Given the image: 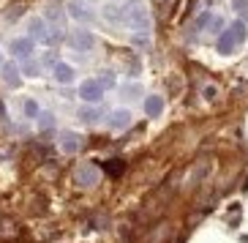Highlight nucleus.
<instances>
[{
    "mask_svg": "<svg viewBox=\"0 0 248 243\" xmlns=\"http://www.w3.org/2000/svg\"><path fill=\"white\" fill-rule=\"evenodd\" d=\"M123 22L128 28H134L139 36H147L153 28V16L147 11V6L142 0H125L123 3Z\"/></svg>",
    "mask_w": 248,
    "mask_h": 243,
    "instance_id": "nucleus-1",
    "label": "nucleus"
},
{
    "mask_svg": "<svg viewBox=\"0 0 248 243\" xmlns=\"http://www.w3.org/2000/svg\"><path fill=\"white\" fill-rule=\"evenodd\" d=\"M246 36H248V30H246V22H243V19L229 22L224 33L216 38V49H218V55H232L234 47L246 41Z\"/></svg>",
    "mask_w": 248,
    "mask_h": 243,
    "instance_id": "nucleus-2",
    "label": "nucleus"
},
{
    "mask_svg": "<svg viewBox=\"0 0 248 243\" xmlns=\"http://www.w3.org/2000/svg\"><path fill=\"white\" fill-rule=\"evenodd\" d=\"M79 98H82V104H93V107H98V104L104 101V93L107 90L101 88V82L95 80V77H90V80H82L79 82Z\"/></svg>",
    "mask_w": 248,
    "mask_h": 243,
    "instance_id": "nucleus-3",
    "label": "nucleus"
},
{
    "mask_svg": "<svg viewBox=\"0 0 248 243\" xmlns=\"http://www.w3.org/2000/svg\"><path fill=\"white\" fill-rule=\"evenodd\" d=\"M25 33H28V38H33V41H44V44H49V38H52V30H49V25H46V19L41 14L28 16Z\"/></svg>",
    "mask_w": 248,
    "mask_h": 243,
    "instance_id": "nucleus-4",
    "label": "nucleus"
},
{
    "mask_svg": "<svg viewBox=\"0 0 248 243\" xmlns=\"http://www.w3.org/2000/svg\"><path fill=\"white\" fill-rule=\"evenodd\" d=\"M8 52H11V58L19 60V63H25V60L33 58V52H36V41L28 36H16L8 41Z\"/></svg>",
    "mask_w": 248,
    "mask_h": 243,
    "instance_id": "nucleus-5",
    "label": "nucleus"
},
{
    "mask_svg": "<svg viewBox=\"0 0 248 243\" xmlns=\"http://www.w3.org/2000/svg\"><path fill=\"white\" fill-rule=\"evenodd\" d=\"M68 44L77 52H90L95 49V33L88 28H77L74 33H68Z\"/></svg>",
    "mask_w": 248,
    "mask_h": 243,
    "instance_id": "nucleus-6",
    "label": "nucleus"
},
{
    "mask_svg": "<svg viewBox=\"0 0 248 243\" xmlns=\"http://www.w3.org/2000/svg\"><path fill=\"white\" fill-rule=\"evenodd\" d=\"M66 11H68L71 19H77V22H82V25H90L95 19V11L90 8V3H85V0H71L66 6Z\"/></svg>",
    "mask_w": 248,
    "mask_h": 243,
    "instance_id": "nucleus-7",
    "label": "nucleus"
},
{
    "mask_svg": "<svg viewBox=\"0 0 248 243\" xmlns=\"http://www.w3.org/2000/svg\"><path fill=\"white\" fill-rule=\"evenodd\" d=\"M131 120H134V115H131V110H128V107H117V110L109 112L107 126H109L112 131H125V129L131 126Z\"/></svg>",
    "mask_w": 248,
    "mask_h": 243,
    "instance_id": "nucleus-8",
    "label": "nucleus"
},
{
    "mask_svg": "<svg viewBox=\"0 0 248 243\" xmlns=\"http://www.w3.org/2000/svg\"><path fill=\"white\" fill-rule=\"evenodd\" d=\"M0 77H3V82H6L11 90L22 85V68H19L16 60H6V66L0 68Z\"/></svg>",
    "mask_w": 248,
    "mask_h": 243,
    "instance_id": "nucleus-9",
    "label": "nucleus"
},
{
    "mask_svg": "<svg viewBox=\"0 0 248 243\" xmlns=\"http://www.w3.org/2000/svg\"><path fill=\"white\" fill-rule=\"evenodd\" d=\"M52 80L58 82V85H74L77 82V68L66 60H58V66L52 68Z\"/></svg>",
    "mask_w": 248,
    "mask_h": 243,
    "instance_id": "nucleus-10",
    "label": "nucleus"
},
{
    "mask_svg": "<svg viewBox=\"0 0 248 243\" xmlns=\"http://www.w3.org/2000/svg\"><path fill=\"white\" fill-rule=\"evenodd\" d=\"M98 170H95L93 164H82V167H77V172H74V180H77V186H82V189H90V186L98 183Z\"/></svg>",
    "mask_w": 248,
    "mask_h": 243,
    "instance_id": "nucleus-11",
    "label": "nucleus"
},
{
    "mask_svg": "<svg viewBox=\"0 0 248 243\" xmlns=\"http://www.w3.org/2000/svg\"><path fill=\"white\" fill-rule=\"evenodd\" d=\"M66 14L68 11H63V6H58V3H49V6H44V19H46V25H52L55 30H60L63 28V22H66Z\"/></svg>",
    "mask_w": 248,
    "mask_h": 243,
    "instance_id": "nucleus-12",
    "label": "nucleus"
},
{
    "mask_svg": "<svg viewBox=\"0 0 248 243\" xmlns=\"http://www.w3.org/2000/svg\"><path fill=\"white\" fill-rule=\"evenodd\" d=\"M58 145H60V150H63V153H77V150H79V145H82V137L77 131H60V137H58Z\"/></svg>",
    "mask_w": 248,
    "mask_h": 243,
    "instance_id": "nucleus-13",
    "label": "nucleus"
},
{
    "mask_svg": "<svg viewBox=\"0 0 248 243\" xmlns=\"http://www.w3.org/2000/svg\"><path fill=\"white\" fill-rule=\"evenodd\" d=\"M77 118H79L82 123H98V120L104 118L101 104H98V107H93V104H82L79 110H77Z\"/></svg>",
    "mask_w": 248,
    "mask_h": 243,
    "instance_id": "nucleus-14",
    "label": "nucleus"
},
{
    "mask_svg": "<svg viewBox=\"0 0 248 243\" xmlns=\"http://www.w3.org/2000/svg\"><path fill=\"white\" fill-rule=\"evenodd\" d=\"M117 90H120V98H123V101H137V98H145V88H142L139 82H123Z\"/></svg>",
    "mask_w": 248,
    "mask_h": 243,
    "instance_id": "nucleus-15",
    "label": "nucleus"
},
{
    "mask_svg": "<svg viewBox=\"0 0 248 243\" xmlns=\"http://www.w3.org/2000/svg\"><path fill=\"white\" fill-rule=\"evenodd\" d=\"M142 107H145L147 118H161V115H164V98L161 96H145Z\"/></svg>",
    "mask_w": 248,
    "mask_h": 243,
    "instance_id": "nucleus-16",
    "label": "nucleus"
},
{
    "mask_svg": "<svg viewBox=\"0 0 248 243\" xmlns=\"http://www.w3.org/2000/svg\"><path fill=\"white\" fill-rule=\"evenodd\" d=\"M19 68H22V77H28V80H38V77H41V71H44L41 60H36V58H30V60H25V63H19Z\"/></svg>",
    "mask_w": 248,
    "mask_h": 243,
    "instance_id": "nucleus-17",
    "label": "nucleus"
},
{
    "mask_svg": "<svg viewBox=\"0 0 248 243\" xmlns=\"http://www.w3.org/2000/svg\"><path fill=\"white\" fill-rule=\"evenodd\" d=\"M41 112H44V110H41L38 98H25V101H22V115L28 120H38V118H41Z\"/></svg>",
    "mask_w": 248,
    "mask_h": 243,
    "instance_id": "nucleus-18",
    "label": "nucleus"
},
{
    "mask_svg": "<svg viewBox=\"0 0 248 243\" xmlns=\"http://www.w3.org/2000/svg\"><path fill=\"white\" fill-rule=\"evenodd\" d=\"M104 11V19H107V22H112V25H120L123 22V8H117V6H107V8H101Z\"/></svg>",
    "mask_w": 248,
    "mask_h": 243,
    "instance_id": "nucleus-19",
    "label": "nucleus"
},
{
    "mask_svg": "<svg viewBox=\"0 0 248 243\" xmlns=\"http://www.w3.org/2000/svg\"><path fill=\"white\" fill-rule=\"evenodd\" d=\"M95 80L101 82V88L104 90H112V88H117V80H115V71H101Z\"/></svg>",
    "mask_w": 248,
    "mask_h": 243,
    "instance_id": "nucleus-20",
    "label": "nucleus"
},
{
    "mask_svg": "<svg viewBox=\"0 0 248 243\" xmlns=\"http://www.w3.org/2000/svg\"><path fill=\"white\" fill-rule=\"evenodd\" d=\"M38 129H41V131L55 129V115H52V112H41V118H38Z\"/></svg>",
    "mask_w": 248,
    "mask_h": 243,
    "instance_id": "nucleus-21",
    "label": "nucleus"
},
{
    "mask_svg": "<svg viewBox=\"0 0 248 243\" xmlns=\"http://www.w3.org/2000/svg\"><path fill=\"white\" fill-rule=\"evenodd\" d=\"M232 6H234V11L240 14V19L246 22L248 19V0H232Z\"/></svg>",
    "mask_w": 248,
    "mask_h": 243,
    "instance_id": "nucleus-22",
    "label": "nucleus"
},
{
    "mask_svg": "<svg viewBox=\"0 0 248 243\" xmlns=\"http://www.w3.org/2000/svg\"><path fill=\"white\" fill-rule=\"evenodd\" d=\"M210 22H213V19H210V14H207V11H204V14H202V16H199L197 22L191 25V33H197V30H202V28H204V25H210Z\"/></svg>",
    "mask_w": 248,
    "mask_h": 243,
    "instance_id": "nucleus-23",
    "label": "nucleus"
},
{
    "mask_svg": "<svg viewBox=\"0 0 248 243\" xmlns=\"http://www.w3.org/2000/svg\"><path fill=\"white\" fill-rule=\"evenodd\" d=\"M6 66V60H3V52H0V68Z\"/></svg>",
    "mask_w": 248,
    "mask_h": 243,
    "instance_id": "nucleus-24",
    "label": "nucleus"
},
{
    "mask_svg": "<svg viewBox=\"0 0 248 243\" xmlns=\"http://www.w3.org/2000/svg\"><path fill=\"white\" fill-rule=\"evenodd\" d=\"M85 3H90V0H85Z\"/></svg>",
    "mask_w": 248,
    "mask_h": 243,
    "instance_id": "nucleus-25",
    "label": "nucleus"
}]
</instances>
